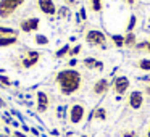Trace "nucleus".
Wrapping results in <instances>:
<instances>
[{"mask_svg": "<svg viewBox=\"0 0 150 137\" xmlns=\"http://www.w3.org/2000/svg\"><path fill=\"white\" fill-rule=\"evenodd\" d=\"M60 87H62L63 95H71L81 87V74L76 69H63L57 74Z\"/></svg>", "mask_w": 150, "mask_h": 137, "instance_id": "nucleus-1", "label": "nucleus"}, {"mask_svg": "<svg viewBox=\"0 0 150 137\" xmlns=\"http://www.w3.org/2000/svg\"><path fill=\"white\" fill-rule=\"evenodd\" d=\"M86 42L89 45H97V47H103L105 49V42H107V37L102 31L97 29H91L86 32Z\"/></svg>", "mask_w": 150, "mask_h": 137, "instance_id": "nucleus-2", "label": "nucleus"}, {"mask_svg": "<svg viewBox=\"0 0 150 137\" xmlns=\"http://www.w3.org/2000/svg\"><path fill=\"white\" fill-rule=\"evenodd\" d=\"M68 116H69V123H71V124H79L82 119H84V116H86V108L82 107L81 103L71 105Z\"/></svg>", "mask_w": 150, "mask_h": 137, "instance_id": "nucleus-3", "label": "nucleus"}, {"mask_svg": "<svg viewBox=\"0 0 150 137\" xmlns=\"http://www.w3.org/2000/svg\"><path fill=\"white\" fill-rule=\"evenodd\" d=\"M127 89H129V79H127L126 76H116L115 81H113L115 94H116L118 97H121V95H124L127 92Z\"/></svg>", "mask_w": 150, "mask_h": 137, "instance_id": "nucleus-4", "label": "nucleus"}, {"mask_svg": "<svg viewBox=\"0 0 150 137\" xmlns=\"http://www.w3.org/2000/svg\"><path fill=\"white\" fill-rule=\"evenodd\" d=\"M24 0H2L0 2V16L7 18L18 5H21Z\"/></svg>", "mask_w": 150, "mask_h": 137, "instance_id": "nucleus-5", "label": "nucleus"}, {"mask_svg": "<svg viewBox=\"0 0 150 137\" xmlns=\"http://www.w3.org/2000/svg\"><path fill=\"white\" fill-rule=\"evenodd\" d=\"M127 103L132 110H139L144 105V94L140 90H132L129 94V98H127Z\"/></svg>", "mask_w": 150, "mask_h": 137, "instance_id": "nucleus-6", "label": "nucleus"}, {"mask_svg": "<svg viewBox=\"0 0 150 137\" xmlns=\"http://www.w3.org/2000/svg\"><path fill=\"white\" fill-rule=\"evenodd\" d=\"M108 90H110V81H108L107 78L98 79L94 84V87H92V92H94L95 95H105Z\"/></svg>", "mask_w": 150, "mask_h": 137, "instance_id": "nucleus-7", "label": "nucleus"}, {"mask_svg": "<svg viewBox=\"0 0 150 137\" xmlns=\"http://www.w3.org/2000/svg\"><path fill=\"white\" fill-rule=\"evenodd\" d=\"M39 8L45 15H55V11H57L53 0H39Z\"/></svg>", "mask_w": 150, "mask_h": 137, "instance_id": "nucleus-8", "label": "nucleus"}, {"mask_svg": "<svg viewBox=\"0 0 150 137\" xmlns=\"http://www.w3.org/2000/svg\"><path fill=\"white\" fill-rule=\"evenodd\" d=\"M47 108H49V97L45 95V92H37V110H39V113H44Z\"/></svg>", "mask_w": 150, "mask_h": 137, "instance_id": "nucleus-9", "label": "nucleus"}, {"mask_svg": "<svg viewBox=\"0 0 150 137\" xmlns=\"http://www.w3.org/2000/svg\"><path fill=\"white\" fill-rule=\"evenodd\" d=\"M37 60H39V53L34 52V50H29V52H26V58L23 60V65L26 66V68H29V66L36 65Z\"/></svg>", "mask_w": 150, "mask_h": 137, "instance_id": "nucleus-10", "label": "nucleus"}, {"mask_svg": "<svg viewBox=\"0 0 150 137\" xmlns=\"http://www.w3.org/2000/svg\"><path fill=\"white\" fill-rule=\"evenodd\" d=\"M37 28H39V20H37V18H31V20L21 23V29L26 31V32L34 31V29H37Z\"/></svg>", "mask_w": 150, "mask_h": 137, "instance_id": "nucleus-11", "label": "nucleus"}, {"mask_svg": "<svg viewBox=\"0 0 150 137\" xmlns=\"http://www.w3.org/2000/svg\"><path fill=\"white\" fill-rule=\"evenodd\" d=\"M137 42H136V34L134 32H127L124 36V47H136Z\"/></svg>", "mask_w": 150, "mask_h": 137, "instance_id": "nucleus-12", "label": "nucleus"}, {"mask_svg": "<svg viewBox=\"0 0 150 137\" xmlns=\"http://www.w3.org/2000/svg\"><path fill=\"white\" fill-rule=\"evenodd\" d=\"M94 118H95V119H98V121H105V119H107V110L102 108V107L95 108V110H94Z\"/></svg>", "mask_w": 150, "mask_h": 137, "instance_id": "nucleus-13", "label": "nucleus"}, {"mask_svg": "<svg viewBox=\"0 0 150 137\" xmlns=\"http://www.w3.org/2000/svg\"><path fill=\"white\" fill-rule=\"evenodd\" d=\"M111 42L115 44V47L121 49V47H124V36H121V34H115V36H111Z\"/></svg>", "mask_w": 150, "mask_h": 137, "instance_id": "nucleus-14", "label": "nucleus"}, {"mask_svg": "<svg viewBox=\"0 0 150 137\" xmlns=\"http://www.w3.org/2000/svg\"><path fill=\"white\" fill-rule=\"evenodd\" d=\"M137 68L142 69V71H150V60L149 58H144L137 61Z\"/></svg>", "mask_w": 150, "mask_h": 137, "instance_id": "nucleus-15", "label": "nucleus"}, {"mask_svg": "<svg viewBox=\"0 0 150 137\" xmlns=\"http://www.w3.org/2000/svg\"><path fill=\"white\" fill-rule=\"evenodd\" d=\"M16 40V36H5V37H0V45H10Z\"/></svg>", "mask_w": 150, "mask_h": 137, "instance_id": "nucleus-16", "label": "nucleus"}, {"mask_svg": "<svg viewBox=\"0 0 150 137\" xmlns=\"http://www.w3.org/2000/svg\"><path fill=\"white\" fill-rule=\"evenodd\" d=\"M136 24H137V16L136 15H131L129 23H127V32H132L134 28H136Z\"/></svg>", "mask_w": 150, "mask_h": 137, "instance_id": "nucleus-17", "label": "nucleus"}, {"mask_svg": "<svg viewBox=\"0 0 150 137\" xmlns=\"http://www.w3.org/2000/svg\"><path fill=\"white\" fill-rule=\"evenodd\" d=\"M91 7L95 13H98L102 10V0H91Z\"/></svg>", "mask_w": 150, "mask_h": 137, "instance_id": "nucleus-18", "label": "nucleus"}, {"mask_svg": "<svg viewBox=\"0 0 150 137\" xmlns=\"http://www.w3.org/2000/svg\"><path fill=\"white\" fill-rule=\"evenodd\" d=\"M97 61L98 60H95V58H86L84 60V66L86 68H97Z\"/></svg>", "mask_w": 150, "mask_h": 137, "instance_id": "nucleus-19", "label": "nucleus"}, {"mask_svg": "<svg viewBox=\"0 0 150 137\" xmlns=\"http://www.w3.org/2000/svg\"><path fill=\"white\" fill-rule=\"evenodd\" d=\"M69 50H71V49H69V45H63L62 49H60L58 52L55 53V55H57V58H62V56H65L66 53H69Z\"/></svg>", "mask_w": 150, "mask_h": 137, "instance_id": "nucleus-20", "label": "nucleus"}, {"mask_svg": "<svg viewBox=\"0 0 150 137\" xmlns=\"http://www.w3.org/2000/svg\"><path fill=\"white\" fill-rule=\"evenodd\" d=\"M136 49H139V50H145V52H149L150 53V40H147V42H139L136 45Z\"/></svg>", "mask_w": 150, "mask_h": 137, "instance_id": "nucleus-21", "label": "nucleus"}, {"mask_svg": "<svg viewBox=\"0 0 150 137\" xmlns=\"http://www.w3.org/2000/svg\"><path fill=\"white\" fill-rule=\"evenodd\" d=\"M36 42H37V44H42V45H45V44H49V39H47L45 36H37V37H36Z\"/></svg>", "mask_w": 150, "mask_h": 137, "instance_id": "nucleus-22", "label": "nucleus"}, {"mask_svg": "<svg viewBox=\"0 0 150 137\" xmlns=\"http://www.w3.org/2000/svg\"><path fill=\"white\" fill-rule=\"evenodd\" d=\"M79 52H81V45H76L74 49H71V50H69V55H71V56H76Z\"/></svg>", "mask_w": 150, "mask_h": 137, "instance_id": "nucleus-23", "label": "nucleus"}, {"mask_svg": "<svg viewBox=\"0 0 150 137\" xmlns=\"http://www.w3.org/2000/svg\"><path fill=\"white\" fill-rule=\"evenodd\" d=\"M0 32H4V34H8V36H16V34L13 32L11 29H7V28H0Z\"/></svg>", "mask_w": 150, "mask_h": 137, "instance_id": "nucleus-24", "label": "nucleus"}, {"mask_svg": "<svg viewBox=\"0 0 150 137\" xmlns=\"http://www.w3.org/2000/svg\"><path fill=\"white\" fill-rule=\"evenodd\" d=\"M123 137H137V134H136V131H127V132L123 134Z\"/></svg>", "mask_w": 150, "mask_h": 137, "instance_id": "nucleus-25", "label": "nucleus"}, {"mask_svg": "<svg viewBox=\"0 0 150 137\" xmlns=\"http://www.w3.org/2000/svg\"><path fill=\"white\" fill-rule=\"evenodd\" d=\"M79 18H81V20H86V18H87V13H86L84 8H81V10H79Z\"/></svg>", "mask_w": 150, "mask_h": 137, "instance_id": "nucleus-26", "label": "nucleus"}, {"mask_svg": "<svg viewBox=\"0 0 150 137\" xmlns=\"http://www.w3.org/2000/svg\"><path fill=\"white\" fill-rule=\"evenodd\" d=\"M0 81L4 82V84H5V85H8V84H10V81H8V79H7V78H5V76H0Z\"/></svg>", "mask_w": 150, "mask_h": 137, "instance_id": "nucleus-27", "label": "nucleus"}, {"mask_svg": "<svg viewBox=\"0 0 150 137\" xmlns=\"http://www.w3.org/2000/svg\"><path fill=\"white\" fill-rule=\"evenodd\" d=\"M60 15H62V16H66V15H68V10H66V8H62V10H60Z\"/></svg>", "mask_w": 150, "mask_h": 137, "instance_id": "nucleus-28", "label": "nucleus"}, {"mask_svg": "<svg viewBox=\"0 0 150 137\" xmlns=\"http://www.w3.org/2000/svg\"><path fill=\"white\" fill-rule=\"evenodd\" d=\"M97 69H100V71H102V69H103V63H102L100 60H98V61H97Z\"/></svg>", "mask_w": 150, "mask_h": 137, "instance_id": "nucleus-29", "label": "nucleus"}, {"mask_svg": "<svg viewBox=\"0 0 150 137\" xmlns=\"http://www.w3.org/2000/svg\"><path fill=\"white\" fill-rule=\"evenodd\" d=\"M126 4L127 5H134V4H136V0H126Z\"/></svg>", "mask_w": 150, "mask_h": 137, "instance_id": "nucleus-30", "label": "nucleus"}, {"mask_svg": "<svg viewBox=\"0 0 150 137\" xmlns=\"http://www.w3.org/2000/svg\"><path fill=\"white\" fill-rule=\"evenodd\" d=\"M15 137H26L24 134H21V132H15Z\"/></svg>", "mask_w": 150, "mask_h": 137, "instance_id": "nucleus-31", "label": "nucleus"}, {"mask_svg": "<svg viewBox=\"0 0 150 137\" xmlns=\"http://www.w3.org/2000/svg\"><path fill=\"white\" fill-rule=\"evenodd\" d=\"M145 94L150 97V85H147V87H145Z\"/></svg>", "mask_w": 150, "mask_h": 137, "instance_id": "nucleus-32", "label": "nucleus"}, {"mask_svg": "<svg viewBox=\"0 0 150 137\" xmlns=\"http://www.w3.org/2000/svg\"><path fill=\"white\" fill-rule=\"evenodd\" d=\"M147 137H150V129H149V132H147Z\"/></svg>", "mask_w": 150, "mask_h": 137, "instance_id": "nucleus-33", "label": "nucleus"}, {"mask_svg": "<svg viewBox=\"0 0 150 137\" xmlns=\"http://www.w3.org/2000/svg\"><path fill=\"white\" fill-rule=\"evenodd\" d=\"M82 137H86V136H82Z\"/></svg>", "mask_w": 150, "mask_h": 137, "instance_id": "nucleus-34", "label": "nucleus"}]
</instances>
